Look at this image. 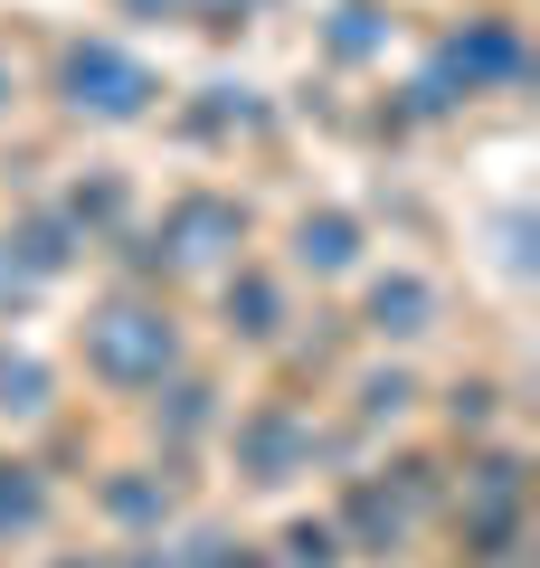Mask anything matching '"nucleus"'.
I'll return each mask as SVG.
<instances>
[{
	"mask_svg": "<svg viewBox=\"0 0 540 568\" xmlns=\"http://www.w3.org/2000/svg\"><path fill=\"white\" fill-rule=\"evenodd\" d=\"M96 369L104 379H161V369H171V323H161V313H142V304H114L96 323Z\"/></svg>",
	"mask_w": 540,
	"mask_h": 568,
	"instance_id": "nucleus-1",
	"label": "nucleus"
},
{
	"mask_svg": "<svg viewBox=\"0 0 540 568\" xmlns=\"http://www.w3.org/2000/svg\"><path fill=\"white\" fill-rule=\"evenodd\" d=\"M67 85H77V104H96V114H142V67H123L114 48H77L67 58Z\"/></svg>",
	"mask_w": 540,
	"mask_h": 568,
	"instance_id": "nucleus-2",
	"label": "nucleus"
}]
</instances>
